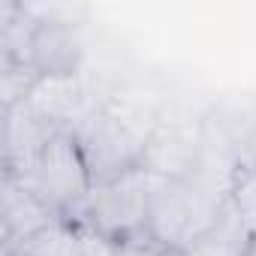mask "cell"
Wrapping results in <instances>:
<instances>
[{
    "instance_id": "6da1fadb",
    "label": "cell",
    "mask_w": 256,
    "mask_h": 256,
    "mask_svg": "<svg viewBox=\"0 0 256 256\" xmlns=\"http://www.w3.org/2000/svg\"><path fill=\"white\" fill-rule=\"evenodd\" d=\"M70 130L90 169L94 187L142 166L145 145L151 136V130L136 126V120H130L112 102L90 106Z\"/></svg>"
},
{
    "instance_id": "7a4b0ae2",
    "label": "cell",
    "mask_w": 256,
    "mask_h": 256,
    "mask_svg": "<svg viewBox=\"0 0 256 256\" xmlns=\"http://www.w3.org/2000/svg\"><path fill=\"white\" fill-rule=\"evenodd\" d=\"M22 181L42 199V205L58 220L70 223L82 220L84 205L94 193V178L72 130H58Z\"/></svg>"
},
{
    "instance_id": "3957f363",
    "label": "cell",
    "mask_w": 256,
    "mask_h": 256,
    "mask_svg": "<svg viewBox=\"0 0 256 256\" xmlns=\"http://www.w3.org/2000/svg\"><path fill=\"white\" fill-rule=\"evenodd\" d=\"M151 184L154 175H148L142 166L96 184L78 223L96 229L112 241H126L133 235H142L148 229Z\"/></svg>"
},
{
    "instance_id": "277c9868",
    "label": "cell",
    "mask_w": 256,
    "mask_h": 256,
    "mask_svg": "<svg viewBox=\"0 0 256 256\" xmlns=\"http://www.w3.org/2000/svg\"><path fill=\"white\" fill-rule=\"evenodd\" d=\"M205 139L193 126H151L142 169L154 178H193L202 166Z\"/></svg>"
},
{
    "instance_id": "5b68a950",
    "label": "cell",
    "mask_w": 256,
    "mask_h": 256,
    "mask_svg": "<svg viewBox=\"0 0 256 256\" xmlns=\"http://www.w3.org/2000/svg\"><path fill=\"white\" fill-rule=\"evenodd\" d=\"M84 60L82 24L66 22H36L28 64L40 72V78H76Z\"/></svg>"
},
{
    "instance_id": "8992f818",
    "label": "cell",
    "mask_w": 256,
    "mask_h": 256,
    "mask_svg": "<svg viewBox=\"0 0 256 256\" xmlns=\"http://www.w3.org/2000/svg\"><path fill=\"white\" fill-rule=\"evenodd\" d=\"M58 126L36 118L28 106L4 108V175L24 178Z\"/></svg>"
},
{
    "instance_id": "52a82bcc",
    "label": "cell",
    "mask_w": 256,
    "mask_h": 256,
    "mask_svg": "<svg viewBox=\"0 0 256 256\" xmlns=\"http://www.w3.org/2000/svg\"><path fill=\"white\" fill-rule=\"evenodd\" d=\"M0 190H4V247H16L58 220L22 178L4 175Z\"/></svg>"
},
{
    "instance_id": "ba28073f",
    "label": "cell",
    "mask_w": 256,
    "mask_h": 256,
    "mask_svg": "<svg viewBox=\"0 0 256 256\" xmlns=\"http://www.w3.org/2000/svg\"><path fill=\"white\" fill-rule=\"evenodd\" d=\"M16 247L30 253V256H82V235H78L76 223L54 220Z\"/></svg>"
},
{
    "instance_id": "9c48e42d",
    "label": "cell",
    "mask_w": 256,
    "mask_h": 256,
    "mask_svg": "<svg viewBox=\"0 0 256 256\" xmlns=\"http://www.w3.org/2000/svg\"><path fill=\"white\" fill-rule=\"evenodd\" d=\"M40 72L28 60H6L0 64V96H4V108L24 106L30 90L36 88Z\"/></svg>"
},
{
    "instance_id": "30bf717a",
    "label": "cell",
    "mask_w": 256,
    "mask_h": 256,
    "mask_svg": "<svg viewBox=\"0 0 256 256\" xmlns=\"http://www.w3.org/2000/svg\"><path fill=\"white\" fill-rule=\"evenodd\" d=\"M118 244H120V256H184L181 250H172L163 241H157L154 235H148V229L142 235H133Z\"/></svg>"
},
{
    "instance_id": "8fae6325",
    "label": "cell",
    "mask_w": 256,
    "mask_h": 256,
    "mask_svg": "<svg viewBox=\"0 0 256 256\" xmlns=\"http://www.w3.org/2000/svg\"><path fill=\"white\" fill-rule=\"evenodd\" d=\"M78 226V235H82V256H120V244L100 235L96 229L84 226V223H76Z\"/></svg>"
},
{
    "instance_id": "7c38bea8",
    "label": "cell",
    "mask_w": 256,
    "mask_h": 256,
    "mask_svg": "<svg viewBox=\"0 0 256 256\" xmlns=\"http://www.w3.org/2000/svg\"><path fill=\"white\" fill-rule=\"evenodd\" d=\"M235 166H244V169H253V172H256V142L247 148V154H244V157H238V163H235Z\"/></svg>"
},
{
    "instance_id": "4fadbf2b",
    "label": "cell",
    "mask_w": 256,
    "mask_h": 256,
    "mask_svg": "<svg viewBox=\"0 0 256 256\" xmlns=\"http://www.w3.org/2000/svg\"><path fill=\"white\" fill-rule=\"evenodd\" d=\"M241 256H256V232L247 235V241H244V247H241Z\"/></svg>"
}]
</instances>
